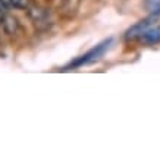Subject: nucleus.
I'll return each mask as SVG.
<instances>
[{
	"label": "nucleus",
	"mask_w": 160,
	"mask_h": 160,
	"mask_svg": "<svg viewBox=\"0 0 160 160\" xmlns=\"http://www.w3.org/2000/svg\"><path fill=\"white\" fill-rule=\"evenodd\" d=\"M112 43H113V40L112 38H107V40H104V41H102V43L97 44L96 47H92L90 52H87L85 54H82L81 58H78V59H75L73 62H71V65H69L66 69H69V68H79V66H84V65L94 63L96 60H98V59L102 58L107 50L110 49Z\"/></svg>",
	"instance_id": "1"
},
{
	"label": "nucleus",
	"mask_w": 160,
	"mask_h": 160,
	"mask_svg": "<svg viewBox=\"0 0 160 160\" xmlns=\"http://www.w3.org/2000/svg\"><path fill=\"white\" fill-rule=\"evenodd\" d=\"M154 18H156V16H154ZM154 18H153V15H151L150 18H147V19H142V21H140V22H137L134 27H131V28L126 31L125 38L126 40H134V38H137V37H141V35H142V32H146L147 29L153 25Z\"/></svg>",
	"instance_id": "2"
},
{
	"label": "nucleus",
	"mask_w": 160,
	"mask_h": 160,
	"mask_svg": "<svg viewBox=\"0 0 160 160\" xmlns=\"http://www.w3.org/2000/svg\"><path fill=\"white\" fill-rule=\"evenodd\" d=\"M140 40L144 44H157L160 43V25L159 27H150L146 32H142Z\"/></svg>",
	"instance_id": "3"
},
{
	"label": "nucleus",
	"mask_w": 160,
	"mask_h": 160,
	"mask_svg": "<svg viewBox=\"0 0 160 160\" xmlns=\"http://www.w3.org/2000/svg\"><path fill=\"white\" fill-rule=\"evenodd\" d=\"M2 24H3L5 32L9 35H13L15 32H16V29H18V21L15 19L13 16H10V15H5V16H3Z\"/></svg>",
	"instance_id": "4"
},
{
	"label": "nucleus",
	"mask_w": 160,
	"mask_h": 160,
	"mask_svg": "<svg viewBox=\"0 0 160 160\" xmlns=\"http://www.w3.org/2000/svg\"><path fill=\"white\" fill-rule=\"evenodd\" d=\"M28 15L29 18L35 22H43L46 18H47V10L41 9V8H28Z\"/></svg>",
	"instance_id": "5"
},
{
	"label": "nucleus",
	"mask_w": 160,
	"mask_h": 160,
	"mask_svg": "<svg viewBox=\"0 0 160 160\" xmlns=\"http://www.w3.org/2000/svg\"><path fill=\"white\" fill-rule=\"evenodd\" d=\"M12 6L16 9H28L29 0H12Z\"/></svg>",
	"instance_id": "6"
},
{
	"label": "nucleus",
	"mask_w": 160,
	"mask_h": 160,
	"mask_svg": "<svg viewBox=\"0 0 160 160\" xmlns=\"http://www.w3.org/2000/svg\"><path fill=\"white\" fill-rule=\"evenodd\" d=\"M144 5H146V8L151 12L153 9H156V8L160 6V0H144Z\"/></svg>",
	"instance_id": "7"
},
{
	"label": "nucleus",
	"mask_w": 160,
	"mask_h": 160,
	"mask_svg": "<svg viewBox=\"0 0 160 160\" xmlns=\"http://www.w3.org/2000/svg\"><path fill=\"white\" fill-rule=\"evenodd\" d=\"M0 3H2V6H5V8H10L12 6V0H0Z\"/></svg>",
	"instance_id": "8"
},
{
	"label": "nucleus",
	"mask_w": 160,
	"mask_h": 160,
	"mask_svg": "<svg viewBox=\"0 0 160 160\" xmlns=\"http://www.w3.org/2000/svg\"><path fill=\"white\" fill-rule=\"evenodd\" d=\"M151 15H153V16H160V6L151 10Z\"/></svg>",
	"instance_id": "9"
},
{
	"label": "nucleus",
	"mask_w": 160,
	"mask_h": 160,
	"mask_svg": "<svg viewBox=\"0 0 160 160\" xmlns=\"http://www.w3.org/2000/svg\"><path fill=\"white\" fill-rule=\"evenodd\" d=\"M2 21H3V10L0 9V24H2Z\"/></svg>",
	"instance_id": "10"
}]
</instances>
